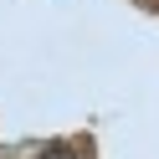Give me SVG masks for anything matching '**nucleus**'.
Wrapping results in <instances>:
<instances>
[{
	"instance_id": "1",
	"label": "nucleus",
	"mask_w": 159,
	"mask_h": 159,
	"mask_svg": "<svg viewBox=\"0 0 159 159\" xmlns=\"http://www.w3.org/2000/svg\"><path fill=\"white\" fill-rule=\"evenodd\" d=\"M46 159H67V154H46Z\"/></svg>"
}]
</instances>
